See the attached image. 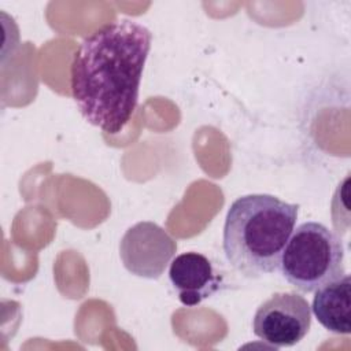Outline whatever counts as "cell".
<instances>
[{
	"mask_svg": "<svg viewBox=\"0 0 351 351\" xmlns=\"http://www.w3.org/2000/svg\"><path fill=\"white\" fill-rule=\"evenodd\" d=\"M152 34L130 19L110 22L85 37L71 62V96L81 115L107 133L130 121L138 100Z\"/></svg>",
	"mask_w": 351,
	"mask_h": 351,
	"instance_id": "6da1fadb",
	"label": "cell"
},
{
	"mask_svg": "<svg viewBox=\"0 0 351 351\" xmlns=\"http://www.w3.org/2000/svg\"><path fill=\"white\" fill-rule=\"evenodd\" d=\"M278 269L298 291L315 292L346 274L343 241L319 222H303L293 229Z\"/></svg>",
	"mask_w": 351,
	"mask_h": 351,
	"instance_id": "3957f363",
	"label": "cell"
},
{
	"mask_svg": "<svg viewBox=\"0 0 351 351\" xmlns=\"http://www.w3.org/2000/svg\"><path fill=\"white\" fill-rule=\"evenodd\" d=\"M177 244L159 225L144 221L129 228L119 244L123 266L134 276L159 278L176 254Z\"/></svg>",
	"mask_w": 351,
	"mask_h": 351,
	"instance_id": "5b68a950",
	"label": "cell"
},
{
	"mask_svg": "<svg viewBox=\"0 0 351 351\" xmlns=\"http://www.w3.org/2000/svg\"><path fill=\"white\" fill-rule=\"evenodd\" d=\"M311 311L329 332L348 335L351 332V280L348 274L318 288L313 298Z\"/></svg>",
	"mask_w": 351,
	"mask_h": 351,
	"instance_id": "52a82bcc",
	"label": "cell"
},
{
	"mask_svg": "<svg viewBox=\"0 0 351 351\" xmlns=\"http://www.w3.org/2000/svg\"><path fill=\"white\" fill-rule=\"evenodd\" d=\"M299 204L252 193L237 197L223 225L222 247L230 266L248 278L274 273L295 229Z\"/></svg>",
	"mask_w": 351,
	"mask_h": 351,
	"instance_id": "7a4b0ae2",
	"label": "cell"
},
{
	"mask_svg": "<svg viewBox=\"0 0 351 351\" xmlns=\"http://www.w3.org/2000/svg\"><path fill=\"white\" fill-rule=\"evenodd\" d=\"M311 307L296 292H276L255 311L252 329L263 343L280 348L299 343L310 330Z\"/></svg>",
	"mask_w": 351,
	"mask_h": 351,
	"instance_id": "277c9868",
	"label": "cell"
},
{
	"mask_svg": "<svg viewBox=\"0 0 351 351\" xmlns=\"http://www.w3.org/2000/svg\"><path fill=\"white\" fill-rule=\"evenodd\" d=\"M169 280L184 306H196L213 296L222 285V277L200 252L177 255L169 266Z\"/></svg>",
	"mask_w": 351,
	"mask_h": 351,
	"instance_id": "8992f818",
	"label": "cell"
}]
</instances>
